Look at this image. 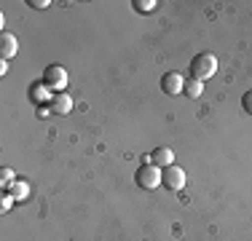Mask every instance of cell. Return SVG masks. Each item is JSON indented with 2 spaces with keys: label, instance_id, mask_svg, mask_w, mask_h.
Segmentation results:
<instances>
[{
  "label": "cell",
  "instance_id": "obj_2",
  "mask_svg": "<svg viewBox=\"0 0 252 241\" xmlns=\"http://www.w3.org/2000/svg\"><path fill=\"white\" fill-rule=\"evenodd\" d=\"M161 174H164V169H158L153 164H142L134 174V182L140 185L142 190H156L161 185Z\"/></svg>",
  "mask_w": 252,
  "mask_h": 241
},
{
  "label": "cell",
  "instance_id": "obj_16",
  "mask_svg": "<svg viewBox=\"0 0 252 241\" xmlns=\"http://www.w3.org/2000/svg\"><path fill=\"white\" fill-rule=\"evenodd\" d=\"M27 5H32V8H49L51 0H27Z\"/></svg>",
  "mask_w": 252,
  "mask_h": 241
},
{
  "label": "cell",
  "instance_id": "obj_10",
  "mask_svg": "<svg viewBox=\"0 0 252 241\" xmlns=\"http://www.w3.org/2000/svg\"><path fill=\"white\" fill-rule=\"evenodd\" d=\"M8 193L14 196V201H25V198L30 196V185H27V182H22V180H16V182L8 188Z\"/></svg>",
  "mask_w": 252,
  "mask_h": 241
},
{
  "label": "cell",
  "instance_id": "obj_11",
  "mask_svg": "<svg viewBox=\"0 0 252 241\" xmlns=\"http://www.w3.org/2000/svg\"><path fill=\"white\" fill-rule=\"evenodd\" d=\"M201 91H204V83L201 81H196V78H188L185 81V89H183V94H188V96H201Z\"/></svg>",
  "mask_w": 252,
  "mask_h": 241
},
{
  "label": "cell",
  "instance_id": "obj_7",
  "mask_svg": "<svg viewBox=\"0 0 252 241\" xmlns=\"http://www.w3.org/2000/svg\"><path fill=\"white\" fill-rule=\"evenodd\" d=\"M16 51H19V40H16V35L0 32V59L8 62L11 57H16Z\"/></svg>",
  "mask_w": 252,
  "mask_h": 241
},
{
  "label": "cell",
  "instance_id": "obj_13",
  "mask_svg": "<svg viewBox=\"0 0 252 241\" xmlns=\"http://www.w3.org/2000/svg\"><path fill=\"white\" fill-rule=\"evenodd\" d=\"M14 182H16V174L11 172L8 166H3V169H0V185H3V188H11Z\"/></svg>",
  "mask_w": 252,
  "mask_h": 241
},
{
  "label": "cell",
  "instance_id": "obj_9",
  "mask_svg": "<svg viewBox=\"0 0 252 241\" xmlns=\"http://www.w3.org/2000/svg\"><path fill=\"white\" fill-rule=\"evenodd\" d=\"M151 164L158 166V169H166L175 164V153H172V148H156L151 153Z\"/></svg>",
  "mask_w": 252,
  "mask_h": 241
},
{
  "label": "cell",
  "instance_id": "obj_12",
  "mask_svg": "<svg viewBox=\"0 0 252 241\" xmlns=\"http://www.w3.org/2000/svg\"><path fill=\"white\" fill-rule=\"evenodd\" d=\"M131 5H134V11H140V14H151L156 11V0H131Z\"/></svg>",
  "mask_w": 252,
  "mask_h": 241
},
{
  "label": "cell",
  "instance_id": "obj_1",
  "mask_svg": "<svg viewBox=\"0 0 252 241\" xmlns=\"http://www.w3.org/2000/svg\"><path fill=\"white\" fill-rule=\"evenodd\" d=\"M218 72V59H215V54H196L193 59H190L188 64V78H196V81H209V78Z\"/></svg>",
  "mask_w": 252,
  "mask_h": 241
},
{
  "label": "cell",
  "instance_id": "obj_4",
  "mask_svg": "<svg viewBox=\"0 0 252 241\" xmlns=\"http://www.w3.org/2000/svg\"><path fill=\"white\" fill-rule=\"evenodd\" d=\"M185 182H188V174H185V169L177 166V164L166 166L164 174H161V185H166V190H175L177 193V190L185 188Z\"/></svg>",
  "mask_w": 252,
  "mask_h": 241
},
{
  "label": "cell",
  "instance_id": "obj_14",
  "mask_svg": "<svg viewBox=\"0 0 252 241\" xmlns=\"http://www.w3.org/2000/svg\"><path fill=\"white\" fill-rule=\"evenodd\" d=\"M242 107H244V113H250V116H252V91H244V96H242Z\"/></svg>",
  "mask_w": 252,
  "mask_h": 241
},
{
  "label": "cell",
  "instance_id": "obj_3",
  "mask_svg": "<svg viewBox=\"0 0 252 241\" xmlns=\"http://www.w3.org/2000/svg\"><path fill=\"white\" fill-rule=\"evenodd\" d=\"M67 70L62 67V64H49V67L43 70V83L51 89V94H59L67 89Z\"/></svg>",
  "mask_w": 252,
  "mask_h": 241
},
{
  "label": "cell",
  "instance_id": "obj_8",
  "mask_svg": "<svg viewBox=\"0 0 252 241\" xmlns=\"http://www.w3.org/2000/svg\"><path fill=\"white\" fill-rule=\"evenodd\" d=\"M49 107H51V113H59V116H67V113L73 110V96H70L67 91H59V94H54V96H51Z\"/></svg>",
  "mask_w": 252,
  "mask_h": 241
},
{
  "label": "cell",
  "instance_id": "obj_18",
  "mask_svg": "<svg viewBox=\"0 0 252 241\" xmlns=\"http://www.w3.org/2000/svg\"><path fill=\"white\" fill-rule=\"evenodd\" d=\"M5 72H8V62H5V59H0V75H5Z\"/></svg>",
  "mask_w": 252,
  "mask_h": 241
},
{
  "label": "cell",
  "instance_id": "obj_15",
  "mask_svg": "<svg viewBox=\"0 0 252 241\" xmlns=\"http://www.w3.org/2000/svg\"><path fill=\"white\" fill-rule=\"evenodd\" d=\"M11 204H14V196H11V193H3V201H0V212H8Z\"/></svg>",
  "mask_w": 252,
  "mask_h": 241
},
{
  "label": "cell",
  "instance_id": "obj_17",
  "mask_svg": "<svg viewBox=\"0 0 252 241\" xmlns=\"http://www.w3.org/2000/svg\"><path fill=\"white\" fill-rule=\"evenodd\" d=\"M38 116L40 118H49L51 116V107H38Z\"/></svg>",
  "mask_w": 252,
  "mask_h": 241
},
{
  "label": "cell",
  "instance_id": "obj_6",
  "mask_svg": "<svg viewBox=\"0 0 252 241\" xmlns=\"http://www.w3.org/2000/svg\"><path fill=\"white\" fill-rule=\"evenodd\" d=\"M51 89L46 86L43 81H35L30 83V102H32L35 107H46V102H51Z\"/></svg>",
  "mask_w": 252,
  "mask_h": 241
},
{
  "label": "cell",
  "instance_id": "obj_5",
  "mask_svg": "<svg viewBox=\"0 0 252 241\" xmlns=\"http://www.w3.org/2000/svg\"><path fill=\"white\" fill-rule=\"evenodd\" d=\"M183 89H185V78L180 75V72H166V75L161 78V91L164 94L177 96V94H183Z\"/></svg>",
  "mask_w": 252,
  "mask_h": 241
}]
</instances>
